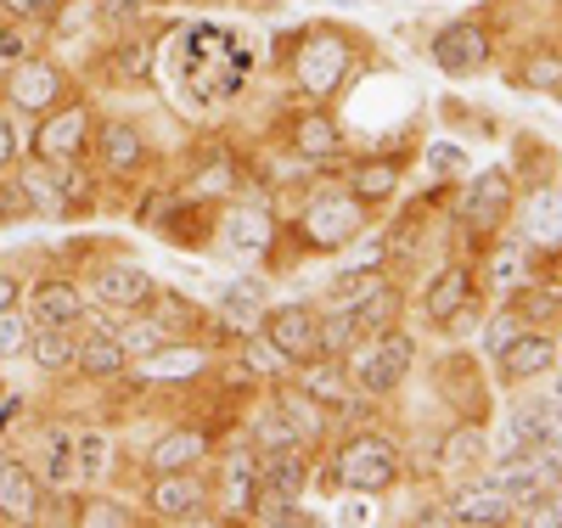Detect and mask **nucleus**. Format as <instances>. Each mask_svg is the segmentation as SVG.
I'll return each mask as SVG.
<instances>
[{
  "mask_svg": "<svg viewBox=\"0 0 562 528\" xmlns=\"http://www.w3.org/2000/svg\"><path fill=\"white\" fill-rule=\"evenodd\" d=\"M265 344L281 355V360H310L315 355V315L310 310H270L265 315Z\"/></svg>",
  "mask_w": 562,
  "mask_h": 528,
  "instance_id": "f03ea898",
  "label": "nucleus"
},
{
  "mask_svg": "<svg viewBox=\"0 0 562 528\" xmlns=\"http://www.w3.org/2000/svg\"><path fill=\"white\" fill-rule=\"evenodd\" d=\"M501 209H506V175H484L479 191H473V209H467V214H473L479 231H490V225L501 220Z\"/></svg>",
  "mask_w": 562,
  "mask_h": 528,
  "instance_id": "cd10ccee",
  "label": "nucleus"
},
{
  "mask_svg": "<svg viewBox=\"0 0 562 528\" xmlns=\"http://www.w3.org/2000/svg\"><path fill=\"white\" fill-rule=\"evenodd\" d=\"M29 355H34L45 371H63V366L79 355V349L68 344V326H40L34 338H29Z\"/></svg>",
  "mask_w": 562,
  "mask_h": 528,
  "instance_id": "412c9836",
  "label": "nucleus"
},
{
  "mask_svg": "<svg viewBox=\"0 0 562 528\" xmlns=\"http://www.w3.org/2000/svg\"><path fill=\"white\" fill-rule=\"evenodd\" d=\"M12 96L23 108H52V96H57V74L52 68H40V63H23L12 74Z\"/></svg>",
  "mask_w": 562,
  "mask_h": 528,
  "instance_id": "f3484780",
  "label": "nucleus"
},
{
  "mask_svg": "<svg viewBox=\"0 0 562 528\" xmlns=\"http://www.w3.org/2000/svg\"><path fill=\"white\" fill-rule=\"evenodd\" d=\"M299 141H304V153H310V158H326V153H333V130H326L321 119H310V124L299 130Z\"/></svg>",
  "mask_w": 562,
  "mask_h": 528,
  "instance_id": "e433bc0d",
  "label": "nucleus"
},
{
  "mask_svg": "<svg viewBox=\"0 0 562 528\" xmlns=\"http://www.w3.org/2000/svg\"><path fill=\"white\" fill-rule=\"evenodd\" d=\"M12 158H18V135H12V124H7V119H0V169H7Z\"/></svg>",
  "mask_w": 562,
  "mask_h": 528,
  "instance_id": "37998d69",
  "label": "nucleus"
},
{
  "mask_svg": "<svg viewBox=\"0 0 562 528\" xmlns=\"http://www.w3.org/2000/svg\"><path fill=\"white\" fill-rule=\"evenodd\" d=\"M74 360H79L90 377H113V371L124 366V344L113 338V332H97V338H90V344H85Z\"/></svg>",
  "mask_w": 562,
  "mask_h": 528,
  "instance_id": "5701e85b",
  "label": "nucleus"
},
{
  "mask_svg": "<svg viewBox=\"0 0 562 528\" xmlns=\"http://www.w3.org/2000/svg\"><path fill=\"white\" fill-rule=\"evenodd\" d=\"M265 478H270V490H276V495L299 501V495H304V456H299V450L270 456V461H265Z\"/></svg>",
  "mask_w": 562,
  "mask_h": 528,
  "instance_id": "b1692460",
  "label": "nucleus"
},
{
  "mask_svg": "<svg viewBox=\"0 0 562 528\" xmlns=\"http://www.w3.org/2000/svg\"><path fill=\"white\" fill-rule=\"evenodd\" d=\"M551 394H557V405H562V377H557V389H551Z\"/></svg>",
  "mask_w": 562,
  "mask_h": 528,
  "instance_id": "8fccbe9b",
  "label": "nucleus"
},
{
  "mask_svg": "<svg viewBox=\"0 0 562 528\" xmlns=\"http://www.w3.org/2000/svg\"><path fill=\"white\" fill-rule=\"evenodd\" d=\"M411 338H400V332H394V338H383L378 349H371L366 360H360V389H371V394H389L394 389V382L411 371Z\"/></svg>",
  "mask_w": 562,
  "mask_h": 528,
  "instance_id": "20e7f679",
  "label": "nucleus"
},
{
  "mask_svg": "<svg viewBox=\"0 0 562 528\" xmlns=\"http://www.w3.org/2000/svg\"><path fill=\"white\" fill-rule=\"evenodd\" d=\"M158 344V326H130V349H153Z\"/></svg>",
  "mask_w": 562,
  "mask_h": 528,
  "instance_id": "c03bdc74",
  "label": "nucleus"
},
{
  "mask_svg": "<svg viewBox=\"0 0 562 528\" xmlns=\"http://www.w3.org/2000/svg\"><path fill=\"white\" fill-rule=\"evenodd\" d=\"M512 332H518V321H495V332H490V344H495V349H506V344H512Z\"/></svg>",
  "mask_w": 562,
  "mask_h": 528,
  "instance_id": "a18cd8bd",
  "label": "nucleus"
},
{
  "mask_svg": "<svg viewBox=\"0 0 562 528\" xmlns=\"http://www.w3.org/2000/svg\"><path fill=\"white\" fill-rule=\"evenodd\" d=\"M198 456H203V434H169L153 450V472H180V467H192Z\"/></svg>",
  "mask_w": 562,
  "mask_h": 528,
  "instance_id": "4be33fe9",
  "label": "nucleus"
},
{
  "mask_svg": "<svg viewBox=\"0 0 562 528\" xmlns=\"http://www.w3.org/2000/svg\"><path fill=\"white\" fill-rule=\"evenodd\" d=\"M225 236H231V248H237V254H259V248H270V220L259 209L254 214H231Z\"/></svg>",
  "mask_w": 562,
  "mask_h": 528,
  "instance_id": "bb28decb",
  "label": "nucleus"
},
{
  "mask_svg": "<svg viewBox=\"0 0 562 528\" xmlns=\"http://www.w3.org/2000/svg\"><path fill=\"white\" fill-rule=\"evenodd\" d=\"M140 153H147V147H140V135H135L130 124H108V130H102V164H108V169L124 175V169L140 164Z\"/></svg>",
  "mask_w": 562,
  "mask_h": 528,
  "instance_id": "a211bd4d",
  "label": "nucleus"
},
{
  "mask_svg": "<svg viewBox=\"0 0 562 528\" xmlns=\"http://www.w3.org/2000/svg\"><path fill=\"white\" fill-rule=\"evenodd\" d=\"M79 472V456H74V439L68 434H52V445H45V484H74Z\"/></svg>",
  "mask_w": 562,
  "mask_h": 528,
  "instance_id": "c756f323",
  "label": "nucleus"
},
{
  "mask_svg": "<svg viewBox=\"0 0 562 528\" xmlns=\"http://www.w3.org/2000/svg\"><path fill=\"white\" fill-rule=\"evenodd\" d=\"M79 147H85V113L79 108H68L63 119H52V124L40 130V153L52 158V164H68Z\"/></svg>",
  "mask_w": 562,
  "mask_h": 528,
  "instance_id": "9b49d317",
  "label": "nucleus"
},
{
  "mask_svg": "<svg viewBox=\"0 0 562 528\" xmlns=\"http://www.w3.org/2000/svg\"><path fill=\"white\" fill-rule=\"evenodd\" d=\"M310 231H315V243L338 248V236H349V231H355V209H338L333 198H326V203H315V214H310Z\"/></svg>",
  "mask_w": 562,
  "mask_h": 528,
  "instance_id": "a878e982",
  "label": "nucleus"
},
{
  "mask_svg": "<svg viewBox=\"0 0 562 528\" xmlns=\"http://www.w3.org/2000/svg\"><path fill=\"white\" fill-rule=\"evenodd\" d=\"M40 484L23 472V467H0V512L7 517H18V523H34L40 512Z\"/></svg>",
  "mask_w": 562,
  "mask_h": 528,
  "instance_id": "f8f14e48",
  "label": "nucleus"
},
{
  "mask_svg": "<svg viewBox=\"0 0 562 528\" xmlns=\"http://www.w3.org/2000/svg\"><path fill=\"white\" fill-rule=\"evenodd\" d=\"M140 371H147L153 382H180V377H192V371H203V355L198 349H158L147 366H140Z\"/></svg>",
  "mask_w": 562,
  "mask_h": 528,
  "instance_id": "393cba45",
  "label": "nucleus"
},
{
  "mask_svg": "<svg viewBox=\"0 0 562 528\" xmlns=\"http://www.w3.org/2000/svg\"><path fill=\"white\" fill-rule=\"evenodd\" d=\"M304 389H310V394H315L321 405H344V382H338L333 371H315V377L304 382Z\"/></svg>",
  "mask_w": 562,
  "mask_h": 528,
  "instance_id": "4c0bfd02",
  "label": "nucleus"
},
{
  "mask_svg": "<svg viewBox=\"0 0 562 528\" xmlns=\"http://www.w3.org/2000/svg\"><path fill=\"white\" fill-rule=\"evenodd\" d=\"M349 338H355V321H349V310H344V315H333L326 326H315V349H326V355L349 349Z\"/></svg>",
  "mask_w": 562,
  "mask_h": 528,
  "instance_id": "72a5a7b5",
  "label": "nucleus"
},
{
  "mask_svg": "<svg viewBox=\"0 0 562 528\" xmlns=\"http://www.w3.org/2000/svg\"><path fill=\"white\" fill-rule=\"evenodd\" d=\"M153 299V276L147 270H135V265H119L102 276V304L113 310H135V304H147Z\"/></svg>",
  "mask_w": 562,
  "mask_h": 528,
  "instance_id": "9d476101",
  "label": "nucleus"
},
{
  "mask_svg": "<svg viewBox=\"0 0 562 528\" xmlns=\"http://www.w3.org/2000/svg\"><path fill=\"white\" fill-rule=\"evenodd\" d=\"M254 490H259V478H254V461H248V456H237V461L225 467V512L248 517V512H254Z\"/></svg>",
  "mask_w": 562,
  "mask_h": 528,
  "instance_id": "aec40b11",
  "label": "nucleus"
},
{
  "mask_svg": "<svg viewBox=\"0 0 562 528\" xmlns=\"http://www.w3.org/2000/svg\"><path fill=\"white\" fill-rule=\"evenodd\" d=\"M12 304H18V281L0 270V310H12Z\"/></svg>",
  "mask_w": 562,
  "mask_h": 528,
  "instance_id": "de8ad7c7",
  "label": "nucleus"
},
{
  "mask_svg": "<svg viewBox=\"0 0 562 528\" xmlns=\"http://www.w3.org/2000/svg\"><path fill=\"white\" fill-rule=\"evenodd\" d=\"M450 517H456V523H479V528H490V523H506V517H512V501L490 484V490H479V495H461Z\"/></svg>",
  "mask_w": 562,
  "mask_h": 528,
  "instance_id": "2eb2a0df",
  "label": "nucleus"
},
{
  "mask_svg": "<svg viewBox=\"0 0 562 528\" xmlns=\"http://www.w3.org/2000/svg\"><path fill=\"white\" fill-rule=\"evenodd\" d=\"M490 287L495 293H512V287H524V254L518 248H501L495 265H490Z\"/></svg>",
  "mask_w": 562,
  "mask_h": 528,
  "instance_id": "2f4dec72",
  "label": "nucleus"
},
{
  "mask_svg": "<svg viewBox=\"0 0 562 528\" xmlns=\"http://www.w3.org/2000/svg\"><path fill=\"white\" fill-rule=\"evenodd\" d=\"M198 506H203V484H198V478H186V467L164 472L153 484V512L158 517H198Z\"/></svg>",
  "mask_w": 562,
  "mask_h": 528,
  "instance_id": "423d86ee",
  "label": "nucleus"
},
{
  "mask_svg": "<svg viewBox=\"0 0 562 528\" xmlns=\"http://www.w3.org/2000/svg\"><path fill=\"white\" fill-rule=\"evenodd\" d=\"M394 472H400L394 445H389V439L360 434V439H349V445L338 450V461H333V484L371 495V490H389V484H394Z\"/></svg>",
  "mask_w": 562,
  "mask_h": 528,
  "instance_id": "f257e3e1",
  "label": "nucleus"
},
{
  "mask_svg": "<svg viewBox=\"0 0 562 528\" xmlns=\"http://www.w3.org/2000/svg\"><path fill=\"white\" fill-rule=\"evenodd\" d=\"M479 461H484V434H479L473 422H467V427H456V434L445 439L439 467H445V472H473Z\"/></svg>",
  "mask_w": 562,
  "mask_h": 528,
  "instance_id": "dca6fc26",
  "label": "nucleus"
},
{
  "mask_svg": "<svg viewBox=\"0 0 562 528\" xmlns=\"http://www.w3.org/2000/svg\"><path fill=\"white\" fill-rule=\"evenodd\" d=\"M366 293H378V276H366V270H355V276H344V281H333V299L344 304V310H355Z\"/></svg>",
  "mask_w": 562,
  "mask_h": 528,
  "instance_id": "f704fd0d",
  "label": "nucleus"
},
{
  "mask_svg": "<svg viewBox=\"0 0 562 528\" xmlns=\"http://www.w3.org/2000/svg\"><path fill=\"white\" fill-rule=\"evenodd\" d=\"M85 523H90V528H108V523H113V528H124V523H130V512H124V506H90V512H85Z\"/></svg>",
  "mask_w": 562,
  "mask_h": 528,
  "instance_id": "ea45409f",
  "label": "nucleus"
},
{
  "mask_svg": "<svg viewBox=\"0 0 562 528\" xmlns=\"http://www.w3.org/2000/svg\"><path fill=\"white\" fill-rule=\"evenodd\" d=\"M135 12H140V0H108V18H119V23L135 18Z\"/></svg>",
  "mask_w": 562,
  "mask_h": 528,
  "instance_id": "49530a36",
  "label": "nucleus"
},
{
  "mask_svg": "<svg viewBox=\"0 0 562 528\" xmlns=\"http://www.w3.org/2000/svg\"><path fill=\"white\" fill-rule=\"evenodd\" d=\"M501 360H506V377H540V371H551L557 349H551V338H524L518 332V344H506Z\"/></svg>",
  "mask_w": 562,
  "mask_h": 528,
  "instance_id": "4468645a",
  "label": "nucleus"
},
{
  "mask_svg": "<svg viewBox=\"0 0 562 528\" xmlns=\"http://www.w3.org/2000/svg\"><path fill=\"white\" fill-rule=\"evenodd\" d=\"M7 7L23 18H45V12H57V0H7Z\"/></svg>",
  "mask_w": 562,
  "mask_h": 528,
  "instance_id": "79ce46f5",
  "label": "nucleus"
},
{
  "mask_svg": "<svg viewBox=\"0 0 562 528\" xmlns=\"http://www.w3.org/2000/svg\"><path fill=\"white\" fill-rule=\"evenodd\" d=\"M74 456H79L85 478H108L113 472V439L102 434V427H85V434L74 439Z\"/></svg>",
  "mask_w": 562,
  "mask_h": 528,
  "instance_id": "6ab92c4d",
  "label": "nucleus"
},
{
  "mask_svg": "<svg viewBox=\"0 0 562 528\" xmlns=\"http://www.w3.org/2000/svg\"><path fill=\"white\" fill-rule=\"evenodd\" d=\"M338 517H344V523H371V506H366V501H349Z\"/></svg>",
  "mask_w": 562,
  "mask_h": 528,
  "instance_id": "09e8293b",
  "label": "nucleus"
},
{
  "mask_svg": "<svg viewBox=\"0 0 562 528\" xmlns=\"http://www.w3.org/2000/svg\"><path fill=\"white\" fill-rule=\"evenodd\" d=\"M119 74H124V79H147V45L130 40L124 52H119Z\"/></svg>",
  "mask_w": 562,
  "mask_h": 528,
  "instance_id": "58836bf2",
  "label": "nucleus"
},
{
  "mask_svg": "<svg viewBox=\"0 0 562 528\" xmlns=\"http://www.w3.org/2000/svg\"><path fill=\"white\" fill-rule=\"evenodd\" d=\"M29 315H34V326H74L79 321V293L68 281H40L34 299H29Z\"/></svg>",
  "mask_w": 562,
  "mask_h": 528,
  "instance_id": "6e6552de",
  "label": "nucleus"
},
{
  "mask_svg": "<svg viewBox=\"0 0 562 528\" xmlns=\"http://www.w3.org/2000/svg\"><path fill=\"white\" fill-rule=\"evenodd\" d=\"M29 338H34V321L18 310H0V355H23Z\"/></svg>",
  "mask_w": 562,
  "mask_h": 528,
  "instance_id": "7c9ffc66",
  "label": "nucleus"
},
{
  "mask_svg": "<svg viewBox=\"0 0 562 528\" xmlns=\"http://www.w3.org/2000/svg\"><path fill=\"white\" fill-rule=\"evenodd\" d=\"M434 63H439L445 74H467V68L490 63V40H484V29H473V23H450V29L434 40Z\"/></svg>",
  "mask_w": 562,
  "mask_h": 528,
  "instance_id": "7ed1b4c3",
  "label": "nucleus"
},
{
  "mask_svg": "<svg viewBox=\"0 0 562 528\" xmlns=\"http://www.w3.org/2000/svg\"><path fill=\"white\" fill-rule=\"evenodd\" d=\"M220 310H225L231 321H259V315H265V287H259V281H231L225 299H220Z\"/></svg>",
  "mask_w": 562,
  "mask_h": 528,
  "instance_id": "c85d7f7f",
  "label": "nucleus"
},
{
  "mask_svg": "<svg viewBox=\"0 0 562 528\" xmlns=\"http://www.w3.org/2000/svg\"><path fill=\"white\" fill-rule=\"evenodd\" d=\"M299 79H304L310 96H326L344 79V45L338 40H310L304 57H299Z\"/></svg>",
  "mask_w": 562,
  "mask_h": 528,
  "instance_id": "39448f33",
  "label": "nucleus"
},
{
  "mask_svg": "<svg viewBox=\"0 0 562 528\" xmlns=\"http://www.w3.org/2000/svg\"><path fill=\"white\" fill-rule=\"evenodd\" d=\"M394 180H400V175H394L389 164H371V169H360V175H355V198H360V203H371V198H389Z\"/></svg>",
  "mask_w": 562,
  "mask_h": 528,
  "instance_id": "473e14b6",
  "label": "nucleus"
},
{
  "mask_svg": "<svg viewBox=\"0 0 562 528\" xmlns=\"http://www.w3.org/2000/svg\"><path fill=\"white\" fill-rule=\"evenodd\" d=\"M546 484H551V478H546V467L535 461V456H512L506 467H495V490L506 495V501H540L546 495Z\"/></svg>",
  "mask_w": 562,
  "mask_h": 528,
  "instance_id": "0eeeda50",
  "label": "nucleus"
},
{
  "mask_svg": "<svg viewBox=\"0 0 562 528\" xmlns=\"http://www.w3.org/2000/svg\"><path fill=\"white\" fill-rule=\"evenodd\" d=\"M23 191L34 198V209H45V214H57V209H63V203H57V191H52V180H45L40 169H29V175H23Z\"/></svg>",
  "mask_w": 562,
  "mask_h": 528,
  "instance_id": "c9c22d12",
  "label": "nucleus"
},
{
  "mask_svg": "<svg viewBox=\"0 0 562 528\" xmlns=\"http://www.w3.org/2000/svg\"><path fill=\"white\" fill-rule=\"evenodd\" d=\"M467 299H473V276H467V270H445V276L428 287V321H439V326L456 321Z\"/></svg>",
  "mask_w": 562,
  "mask_h": 528,
  "instance_id": "ddd939ff",
  "label": "nucleus"
},
{
  "mask_svg": "<svg viewBox=\"0 0 562 528\" xmlns=\"http://www.w3.org/2000/svg\"><path fill=\"white\" fill-rule=\"evenodd\" d=\"M529 85H551V90H562V68H557L551 57H540V63L529 68Z\"/></svg>",
  "mask_w": 562,
  "mask_h": 528,
  "instance_id": "a19ab883",
  "label": "nucleus"
},
{
  "mask_svg": "<svg viewBox=\"0 0 562 528\" xmlns=\"http://www.w3.org/2000/svg\"><path fill=\"white\" fill-rule=\"evenodd\" d=\"M524 236L535 248H562V198L557 191H540V198L524 209Z\"/></svg>",
  "mask_w": 562,
  "mask_h": 528,
  "instance_id": "1a4fd4ad",
  "label": "nucleus"
}]
</instances>
